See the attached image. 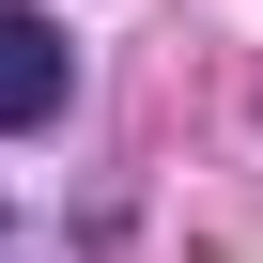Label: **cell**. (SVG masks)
<instances>
[{
    "label": "cell",
    "mask_w": 263,
    "mask_h": 263,
    "mask_svg": "<svg viewBox=\"0 0 263 263\" xmlns=\"http://www.w3.org/2000/svg\"><path fill=\"white\" fill-rule=\"evenodd\" d=\"M78 93V62H62V31L31 16V0H0V140H16V124H47Z\"/></svg>",
    "instance_id": "cell-1"
}]
</instances>
